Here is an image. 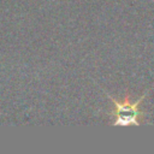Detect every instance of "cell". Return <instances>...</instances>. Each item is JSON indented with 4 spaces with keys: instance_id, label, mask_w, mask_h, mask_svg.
<instances>
[{
    "instance_id": "cell-1",
    "label": "cell",
    "mask_w": 154,
    "mask_h": 154,
    "mask_svg": "<svg viewBox=\"0 0 154 154\" xmlns=\"http://www.w3.org/2000/svg\"><path fill=\"white\" fill-rule=\"evenodd\" d=\"M141 99L138 101H136L134 105L130 103H118L116 102L117 106V111H116V116H117V120H116V125H128V124H137V117H138V109H137V105L140 103Z\"/></svg>"
}]
</instances>
